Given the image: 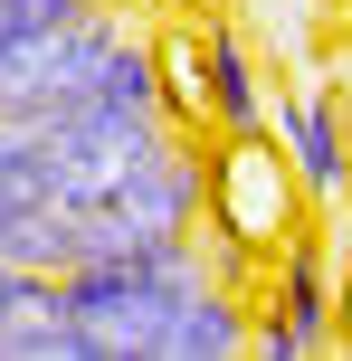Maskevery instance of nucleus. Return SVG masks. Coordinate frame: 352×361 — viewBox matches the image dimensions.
Segmentation results:
<instances>
[{
	"label": "nucleus",
	"instance_id": "1",
	"mask_svg": "<svg viewBox=\"0 0 352 361\" xmlns=\"http://www.w3.org/2000/svg\"><path fill=\"white\" fill-rule=\"evenodd\" d=\"M200 228L238 238L248 257L286 247V228H296V171H286L277 133H219V152H210V219Z\"/></svg>",
	"mask_w": 352,
	"mask_h": 361
},
{
	"label": "nucleus",
	"instance_id": "2",
	"mask_svg": "<svg viewBox=\"0 0 352 361\" xmlns=\"http://www.w3.org/2000/svg\"><path fill=\"white\" fill-rule=\"evenodd\" d=\"M277 305L286 314L248 324V352L257 361H315V352H334V276H324L315 238H286L277 247Z\"/></svg>",
	"mask_w": 352,
	"mask_h": 361
},
{
	"label": "nucleus",
	"instance_id": "3",
	"mask_svg": "<svg viewBox=\"0 0 352 361\" xmlns=\"http://www.w3.org/2000/svg\"><path fill=\"white\" fill-rule=\"evenodd\" d=\"M267 133H277V152H286V171H296V190L305 200H334L352 190V143H343V114H334V95H267Z\"/></svg>",
	"mask_w": 352,
	"mask_h": 361
},
{
	"label": "nucleus",
	"instance_id": "4",
	"mask_svg": "<svg viewBox=\"0 0 352 361\" xmlns=\"http://www.w3.org/2000/svg\"><path fill=\"white\" fill-rule=\"evenodd\" d=\"M200 95H210V133H267V86H257V48L238 29H200Z\"/></svg>",
	"mask_w": 352,
	"mask_h": 361
},
{
	"label": "nucleus",
	"instance_id": "5",
	"mask_svg": "<svg viewBox=\"0 0 352 361\" xmlns=\"http://www.w3.org/2000/svg\"><path fill=\"white\" fill-rule=\"evenodd\" d=\"M229 352H248V305H238V286L181 295V305L162 314V333H152V361H229Z\"/></svg>",
	"mask_w": 352,
	"mask_h": 361
},
{
	"label": "nucleus",
	"instance_id": "6",
	"mask_svg": "<svg viewBox=\"0 0 352 361\" xmlns=\"http://www.w3.org/2000/svg\"><path fill=\"white\" fill-rule=\"evenodd\" d=\"M152 67H162V114H181V124L210 133V95H200V38H171V48H152Z\"/></svg>",
	"mask_w": 352,
	"mask_h": 361
},
{
	"label": "nucleus",
	"instance_id": "7",
	"mask_svg": "<svg viewBox=\"0 0 352 361\" xmlns=\"http://www.w3.org/2000/svg\"><path fill=\"white\" fill-rule=\"evenodd\" d=\"M248 19H257V48L277 57H305V38H315V0H248Z\"/></svg>",
	"mask_w": 352,
	"mask_h": 361
},
{
	"label": "nucleus",
	"instance_id": "8",
	"mask_svg": "<svg viewBox=\"0 0 352 361\" xmlns=\"http://www.w3.org/2000/svg\"><path fill=\"white\" fill-rule=\"evenodd\" d=\"M38 305H57V276H48V267H10V257H0V324H10V314H38Z\"/></svg>",
	"mask_w": 352,
	"mask_h": 361
}]
</instances>
